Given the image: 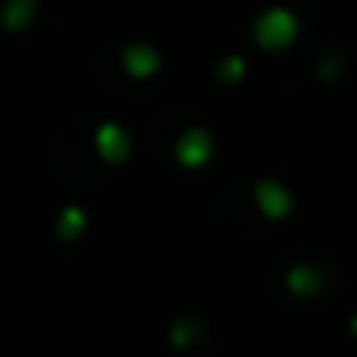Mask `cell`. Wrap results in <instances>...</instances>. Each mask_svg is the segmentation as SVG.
Wrapping results in <instances>:
<instances>
[{
  "label": "cell",
  "instance_id": "7a4b0ae2",
  "mask_svg": "<svg viewBox=\"0 0 357 357\" xmlns=\"http://www.w3.org/2000/svg\"><path fill=\"white\" fill-rule=\"evenodd\" d=\"M211 147H214V140H211L207 130H186L183 137H178V144H175V154H178V161H183V165H193L197 168L200 161H207Z\"/></svg>",
  "mask_w": 357,
  "mask_h": 357
},
{
  "label": "cell",
  "instance_id": "3957f363",
  "mask_svg": "<svg viewBox=\"0 0 357 357\" xmlns=\"http://www.w3.org/2000/svg\"><path fill=\"white\" fill-rule=\"evenodd\" d=\"M256 200H259V207L270 218H280L291 207V193L280 183H273V178H259V183H256Z\"/></svg>",
  "mask_w": 357,
  "mask_h": 357
},
{
  "label": "cell",
  "instance_id": "9c48e42d",
  "mask_svg": "<svg viewBox=\"0 0 357 357\" xmlns=\"http://www.w3.org/2000/svg\"><path fill=\"white\" fill-rule=\"evenodd\" d=\"M197 333H200V326L186 319V322H178V326H172V343H178V347H183V343H190V340H193Z\"/></svg>",
  "mask_w": 357,
  "mask_h": 357
},
{
  "label": "cell",
  "instance_id": "8992f818",
  "mask_svg": "<svg viewBox=\"0 0 357 357\" xmlns=\"http://www.w3.org/2000/svg\"><path fill=\"white\" fill-rule=\"evenodd\" d=\"M287 287L298 291V294H301V291H315V287H319V273H315L312 266H294V270L287 273Z\"/></svg>",
  "mask_w": 357,
  "mask_h": 357
},
{
  "label": "cell",
  "instance_id": "5b68a950",
  "mask_svg": "<svg viewBox=\"0 0 357 357\" xmlns=\"http://www.w3.org/2000/svg\"><path fill=\"white\" fill-rule=\"evenodd\" d=\"M123 56H126V67H130L133 74H151V70L158 67V53H154L151 46H144V43H130V46L123 50Z\"/></svg>",
  "mask_w": 357,
  "mask_h": 357
},
{
  "label": "cell",
  "instance_id": "8fae6325",
  "mask_svg": "<svg viewBox=\"0 0 357 357\" xmlns=\"http://www.w3.org/2000/svg\"><path fill=\"white\" fill-rule=\"evenodd\" d=\"M354 329H357V319H354Z\"/></svg>",
  "mask_w": 357,
  "mask_h": 357
},
{
  "label": "cell",
  "instance_id": "30bf717a",
  "mask_svg": "<svg viewBox=\"0 0 357 357\" xmlns=\"http://www.w3.org/2000/svg\"><path fill=\"white\" fill-rule=\"evenodd\" d=\"M225 70H228L231 77H238V74H242V60H238V56H231V60L225 63Z\"/></svg>",
  "mask_w": 357,
  "mask_h": 357
},
{
  "label": "cell",
  "instance_id": "277c9868",
  "mask_svg": "<svg viewBox=\"0 0 357 357\" xmlns=\"http://www.w3.org/2000/svg\"><path fill=\"white\" fill-rule=\"evenodd\" d=\"M95 137H98V147H102L105 158H126V151H130V137H126L116 123H102Z\"/></svg>",
  "mask_w": 357,
  "mask_h": 357
},
{
  "label": "cell",
  "instance_id": "ba28073f",
  "mask_svg": "<svg viewBox=\"0 0 357 357\" xmlns=\"http://www.w3.org/2000/svg\"><path fill=\"white\" fill-rule=\"evenodd\" d=\"M81 228H84V214H81L77 207H67L56 231H60V235H74V231H81Z\"/></svg>",
  "mask_w": 357,
  "mask_h": 357
},
{
  "label": "cell",
  "instance_id": "6da1fadb",
  "mask_svg": "<svg viewBox=\"0 0 357 357\" xmlns=\"http://www.w3.org/2000/svg\"><path fill=\"white\" fill-rule=\"evenodd\" d=\"M298 32V18L287 11V8H266L256 22V39L263 46H280L287 43L291 36Z\"/></svg>",
  "mask_w": 357,
  "mask_h": 357
},
{
  "label": "cell",
  "instance_id": "52a82bcc",
  "mask_svg": "<svg viewBox=\"0 0 357 357\" xmlns=\"http://www.w3.org/2000/svg\"><path fill=\"white\" fill-rule=\"evenodd\" d=\"M32 8H36L32 0H15V4H8V8H4V22H8L11 29H18V22H22V18H29V15H32Z\"/></svg>",
  "mask_w": 357,
  "mask_h": 357
}]
</instances>
